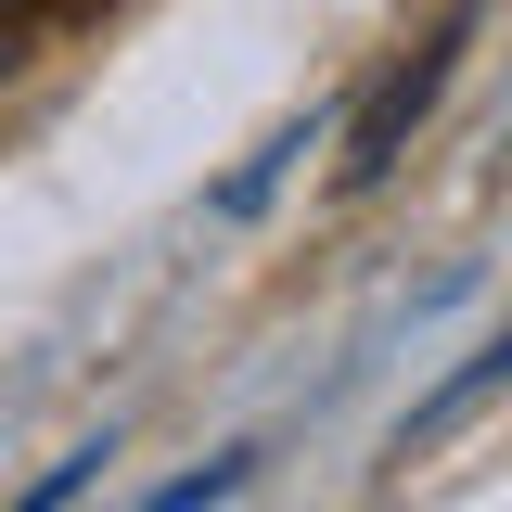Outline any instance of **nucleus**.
<instances>
[{
	"label": "nucleus",
	"instance_id": "nucleus-1",
	"mask_svg": "<svg viewBox=\"0 0 512 512\" xmlns=\"http://www.w3.org/2000/svg\"><path fill=\"white\" fill-rule=\"evenodd\" d=\"M461 39H474V13H448L436 39H423V52H410V64H397V77L372 90V103H359V128H346V180H384V167H397V141H410V128H423V103L448 90Z\"/></svg>",
	"mask_w": 512,
	"mask_h": 512
},
{
	"label": "nucleus",
	"instance_id": "nucleus-2",
	"mask_svg": "<svg viewBox=\"0 0 512 512\" xmlns=\"http://www.w3.org/2000/svg\"><path fill=\"white\" fill-rule=\"evenodd\" d=\"M500 384H512V320H500V333H487V346H474V359L436 384V397H423V410H410V423H397V461H410V448H436V436H461V423H474Z\"/></svg>",
	"mask_w": 512,
	"mask_h": 512
},
{
	"label": "nucleus",
	"instance_id": "nucleus-3",
	"mask_svg": "<svg viewBox=\"0 0 512 512\" xmlns=\"http://www.w3.org/2000/svg\"><path fill=\"white\" fill-rule=\"evenodd\" d=\"M244 474H256V448H218V461H192L180 487H154V500H141V512H218V500H231V487H244Z\"/></svg>",
	"mask_w": 512,
	"mask_h": 512
},
{
	"label": "nucleus",
	"instance_id": "nucleus-4",
	"mask_svg": "<svg viewBox=\"0 0 512 512\" xmlns=\"http://www.w3.org/2000/svg\"><path fill=\"white\" fill-rule=\"evenodd\" d=\"M90 474H103V448H64V461H52V474H39V487H26L13 512H64L77 487H90Z\"/></svg>",
	"mask_w": 512,
	"mask_h": 512
},
{
	"label": "nucleus",
	"instance_id": "nucleus-5",
	"mask_svg": "<svg viewBox=\"0 0 512 512\" xmlns=\"http://www.w3.org/2000/svg\"><path fill=\"white\" fill-rule=\"evenodd\" d=\"M0 13H26V0H0Z\"/></svg>",
	"mask_w": 512,
	"mask_h": 512
}]
</instances>
